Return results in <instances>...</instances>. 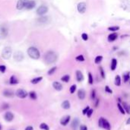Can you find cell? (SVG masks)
<instances>
[{
    "instance_id": "cell-1",
    "label": "cell",
    "mask_w": 130,
    "mask_h": 130,
    "mask_svg": "<svg viewBox=\"0 0 130 130\" xmlns=\"http://www.w3.org/2000/svg\"><path fill=\"white\" fill-rule=\"evenodd\" d=\"M44 61L47 64H53L58 59V55L54 51H48L44 55Z\"/></svg>"
},
{
    "instance_id": "cell-2",
    "label": "cell",
    "mask_w": 130,
    "mask_h": 130,
    "mask_svg": "<svg viewBox=\"0 0 130 130\" xmlns=\"http://www.w3.org/2000/svg\"><path fill=\"white\" fill-rule=\"evenodd\" d=\"M27 54L33 59H38L41 56V53L37 48L34 47H31L27 49Z\"/></svg>"
},
{
    "instance_id": "cell-3",
    "label": "cell",
    "mask_w": 130,
    "mask_h": 130,
    "mask_svg": "<svg viewBox=\"0 0 130 130\" xmlns=\"http://www.w3.org/2000/svg\"><path fill=\"white\" fill-rule=\"evenodd\" d=\"M12 48L10 47H5L2 49V58H4L5 59H8L11 56H12Z\"/></svg>"
},
{
    "instance_id": "cell-4",
    "label": "cell",
    "mask_w": 130,
    "mask_h": 130,
    "mask_svg": "<svg viewBox=\"0 0 130 130\" xmlns=\"http://www.w3.org/2000/svg\"><path fill=\"white\" fill-rule=\"evenodd\" d=\"M48 10H49V8L47 6H46V5H41V6L37 9V14L38 15L42 16L46 13H47Z\"/></svg>"
},
{
    "instance_id": "cell-5",
    "label": "cell",
    "mask_w": 130,
    "mask_h": 130,
    "mask_svg": "<svg viewBox=\"0 0 130 130\" xmlns=\"http://www.w3.org/2000/svg\"><path fill=\"white\" fill-rule=\"evenodd\" d=\"M77 8L79 13L81 14H84V12H86V9H87V5L86 3L84 2H79L77 5Z\"/></svg>"
},
{
    "instance_id": "cell-6",
    "label": "cell",
    "mask_w": 130,
    "mask_h": 130,
    "mask_svg": "<svg viewBox=\"0 0 130 130\" xmlns=\"http://www.w3.org/2000/svg\"><path fill=\"white\" fill-rule=\"evenodd\" d=\"M13 57L16 62H21L24 59V54L21 51H16L13 55Z\"/></svg>"
},
{
    "instance_id": "cell-7",
    "label": "cell",
    "mask_w": 130,
    "mask_h": 130,
    "mask_svg": "<svg viewBox=\"0 0 130 130\" xmlns=\"http://www.w3.org/2000/svg\"><path fill=\"white\" fill-rule=\"evenodd\" d=\"M15 94H16L17 97H18L19 98H21V99L27 98V96L28 95L27 92L25 91V90H24V89H18V90H17Z\"/></svg>"
},
{
    "instance_id": "cell-8",
    "label": "cell",
    "mask_w": 130,
    "mask_h": 130,
    "mask_svg": "<svg viewBox=\"0 0 130 130\" xmlns=\"http://www.w3.org/2000/svg\"><path fill=\"white\" fill-rule=\"evenodd\" d=\"M36 6V2L33 1V0H28L25 5V8L27 10H31L33 8H35Z\"/></svg>"
},
{
    "instance_id": "cell-9",
    "label": "cell",
    "mask_w": 130,
    "mask_h": 130,
    "mask_svg": "<svg viewBox=\"0 0 130 130\" xmlns=\"http://www.w3.org/2000/svg\"><path fill=\"white\" fill-rule=\"evenodd\" d=\"M28 0H18V2H17L16 8L18 10H22L23 8H25V5Z\"/></svg>"
},
{
    "instance_id": "cell-10",
    "label": "cell",
    "mask_w": 130,
    "mask_h": 130,
    "mask_svg": "<svg viewBox=\"0 0 130 130\" xmlns=\"http://www.w3.org/2000/svg\"><path fill=\"white\" fill-rule=\"evenodd\" d=\"M4 118H5V121H7V122H11V121H12L13 120V119H14V115L12 112H6L5 113V114L4 116Z\"/></svg>"
},
{
    "instance_id": "cell-11",
    "label": "cell",
    "mask_w": 130,
    "mask_h": 130,
    "mask_svg": "<svg viewBox=\"0 0 130 130\" xmlns=\"http://www.w3.org/2000/svg\"><path fill=\"white\" fill-rule=\"evenodd\" d=\"M70 116H63V118L61 119V120H60V123H61V125L62 126H66L68 123L70 121Z\"/></svg>"
},
{
    "instance_id": "cell-12",
    "label": "cell",
    "mask_w": 130,
    "mask_h": 130,
    "mask_svg": "<svg viewBox=\"0 0 130 130\" xmlns=\"http://www.w3.org/2000/svg\"><path fill=\"white\" fill-rule=\"evenodd\" d=\"M71 126H72V128L73 130H76L78 129V127L79 126V120H78V118H75L74 119V120L72 121Z\"/></svg>"
},
{
    "instance_id": "cell-13",
    "label": "cell",
    "mask_w": 130,
    "mask_h": 130,
    "mask_svg": "<svg viewBox=\"0 0 130 130\" xmlns=\"http://www.w3.org/2000/svg\"><path fill=\"white\" fill-rule=\"evenodd\" d=\"M102 127L105 129L106 130H110V124L107 121L106 119L103 118V123H102Z\"/></svg>"
},
{
    "instance_id": "cell-14",
    "label": "cell",
    "mask_w": 130,
    "mask_h": 130,
    "mask_svg": "<svg viewBox=\"0 0 130 130\" xmlns=\"http://www.w3.org/2000/svg\"><path fill=\"white\" fill-rule=\"evenodd\" d=\"M76 79L78 82H81L84 80V75L81 71H76Z\"/></svg>"
},
{
    "instance_id": "cell-15",
    "label": "cell",
    "mask_w": 130,
    "mask_h": 130,
    "mask_svg": "<svg viewBox=\"0 0 130 130\" xmlns=\"http://www.w3.org/2000/svg\"><path fill=\"white\" fill-rule=\"evenodd\" d=\"M118 38V34L116 33H112L111 34H110L108 36V41L109 42H114V41H116V40Z\"/></svg>"
},
{
    "instance_id": "cell-16",
    "label": "cell",
    "mask_w": 130,
    "mask_h": 130,
    "mask_svg": "<svg viewBox=\"0 0 130 130\" xmlns=\"http://www.w3.org/2000/svg\"><path fill=\"white\" fill-rule=\"evenodd\" d=\"M37 21V22H39V23L44 24H47L49 20L48 17H41V18H39Z\"/></svg>"
},
{
    "instance_id": "cell-17",
    "label": "cell",
    "mask_w": 130,
    "mask_h": 130,
    "mask_svg": "<svg viewBox=\"0 0 130 130\" xmlns=\"http://www.w3.org/2000/svg\"><path fill=\"white\" fill-rule=\"evenodd\" d=\"M53 87L56 90V91H62V89H63V85H62V84H60L58 81H54L53 83Z\"/></svg>"
},
{
    "instance_id": "cell-18",
    "label": "cell",
    "mask_w": 130,
    "mask_h": 130,
    "mask_svg": "<svg viewBox=\"0 0 130 130\" xmlns=\"http://www.w3.org/2000/svg\"><path fill=\"white\" fill-rule=\"evenodd\" d=\"M85 91H84V89H80L78 91V97L80 100H84V98H85Z\"/></svg>"
},
{
    "instance_id": "cell-19",
    "label": "cell",
    "mask_w": 130,
    "mask_h": 130,
    "mask_svg": "<svg viewBox=\"0 0 130 130\" xmlns=\"http://www.w3.org/2000/svg\"><path fill=\"white\" fill-rule=\"evenodd\" d=\"M3 95L5 97H7V98H12L14 96V93L13 91H11V90H5L3 92Z\"/></svg>"
},
{
    "instance_id": "cell-20",
    "label": "cell",
    "mask_w": 130,
    "mask_h": 130,
    "mask_svg": "<svg viewBox=\"0 0 130 130\" xmlns=\"http://www.w3.org/2000/svg\"><path fill=\"white\" fill-rule=\"evenodd\" d=\"M62 107L65 110H68L70 108V103L69 100H65L62 103Z\"/></svg>"
},
{
    "instance_id": "cell-21",
    "label": "cell",
    "mask_w": 130,
    "mask_h": 130,
    "mask_svg": "<svg viewBox=\"0 0 130 130\" xmlns=\"http://www.w3.org/2000/svg\"><path fill=\"white\" fill-rule=\"evenodd\" d=\"M116 65H117V61L116 59H112V61H111V70L112 71H114L116 69Z\"/></svg>"
},
{
    "instance_id": "cell-22",
    "label": "cell",
    "mask_w": 130,
    "mask_h": 130,
    "mask_svg": "<svg viewBox=\"0 0 130 130\" xmlns=\"http://www.w3.org/2000/svg\"><path fill=\"white\" fill-rule=\"evenodd\" d=\"M9 83L11 84H16L18 83V79H17V78L15 75H12V76H11V78H10Z\"/></svg>"
},
{
    "instance_id": "cell-23",
    "label": "cell",
    "mask_w": 130,
    "mask_h": 130,
    "mask_svg": "<svg viewBox=\"0 0 130 130\" xmlns=\"http://www.w3.org/2000/svg\"><path fill=\"white\" fill-rule=\"evenodd\" d=\"M42 79H43L42 77H37V78H33L32 80L31 81V82L32 84H36L39 83L40 81H41Z\"/></svg>"
},
{
    "instance_id": "cell-24",
    "label": "cell",
    "mask_w": 130,
    "mask_h": 130,
    "mask_svg": "<svg viewBox=\"0 0 130 130\" xmlns=\"http://www.w3.org/2000/svg\"><path fill=\"white\" fill-rule=\"evenodd\" d=\"M1 33L3 36V37H5L8 34V29L5 27H2L1 28Z\"/></svg>"
},
{
    "instance_id": "cell-25",
    "label": "cell",
    "mask_w": 130,
    "mask_h": 130,
    "mask_svg": "<svg viewBox=\"0 0 130 130\" xmlns=\"http://www.w3.org/2000/svg\"><path fill=\"white\" fill-rule=\"evenodd\" d=\"M129 72H126V73H124L123 74V81L126 83L127 81H129Z\"/></svg>"
},
{
    "instance_id": "cell-26",
    "label": "cell",
    "mask_w": 130,
    "mask_h": 130,
    "mask_svg": "<svg viewBox=\"0 0 130 130\" xmlns=\"http://www.w3.org/2000/svg\"><path fill=\"white\" fill-rule=\"evenodd\" d=\"M115 84L116 86H120L121 84V78L120 75H116L115 78Z\"/></svg>"
},
{
    "instance_id": "cell-27",
    "label": "cell",
    "mask_w": 130,
    "mask_h": 130,
    "mask_svg": "<svg viewBox=\"0 0 130 130\" xmlns=\"http://www.w3.org/2000/svg\"><path fill=\"white\" fill-rule=\"evenodd\" d=\"M61 80L63 81V82L67 83V82H69V80H70V76L69 75H64V76H63L61 78Z\"/></svg>"
},
{
    "instance_id": "cell-28",
    "label": "cell",
    "mask_w": 130,
    "mask_h": 130,
    "mask_svg": "<svg viewBox=\"0 0 130 130\" xmlns=\"http://www.w3.org/2000/svg\"><path fill=\"white\" fill-rule=\"evenodd\" d=\"M29 96H30V98H31V99H32V100H37V94H36V92L35 91H31L30 93H29Z\"/></svg>"
},
{
    "instance_id": "cell-29",
    "label": "cell",
    "mask_w": 130,
    "mask_h": 130,
    "mask_svg": "<svg viewBox=\"0 0 130 130\" xmlns=\"http://www.w3.org/2000/svg\"><path fill=\"white\" fill-rule=\"evenodd\" d=\"M103 59V56H98L97 57L95 58V60H94V63L96 64H99L101 63V61Z\"/></svg>"
},
{
    "instance_id": "cell-30",
    "label": "cell",
    "mask_w": 130,
    "mask_h": 130,
    "mask_svg": "<svg viewBox=\"0 0 130 130\" xmlns=\"http://www.w3.org/2000/svg\"><path fill=\"white\" fill-rule=\"evenodd\" d=\"M122 106H122L123 109L126 110L125 112H126V114H129V105H128L126 102H124V103L122 104Z\"/></svg>"
},
{
    "instance_id": "cell-31",
    "label": "cell",
    "mask_w": 130,
    "mask_h": 130,
    "mask_svg": "<svg viewBox=\"0 0 130 130\" xmlns=\"http://www.w3.org/2000/svg\"><path fill=\"white\" fill-rule=\"evenodd\" d=\"M108 30L110 31H116L118 30H120V27L118 26H113V27H108Z\"/></svg>"
},
{
    "instance_id": "cell-32",
    "label": "cell",
    "mask_w": 130,
    "mask_h": 130,
    "mask_svg": "<svg viewBox=\"0 0 130 130\" xmlns=\"http://www.w3.org/2000/svg\"><path fill=\"white\" fill-rule=\"evenodd\" d=\"M40 128H41V129H43V130H49V126L47 125L46 123H41V126H40Z\"/></svg>"
},
{
    "instance_id": "cell-33",
    "label": "cell",
    "mask_w": 130,
    "mask_h": 130,
    "mask_svg": "<svg viewBox=\"0 0 130 130\" xmlns=\"http://www.w3.org/2000/svg\"><path fill=\"white\" fill-rule=\"evenodd\" d=\"M88 82L90 84H92L93 82H94V79H93V76L91 75V72H89L88 73Z\"/></svg>"
},
{
    "instance_id": "cell-34",
    "label": "cell",
    "mask_w": 130,
    "mask_h": 130,
    "mask_svg": "<svg viewBox=\"0 0 130 130\" xmlns=\"http://www.w3.org/2000/svg\"><path fill=\"white\" fill-rule=\"evenodd\" d=\"M56 69H57V68L56 67H53V68H51L49 71H48V75H53V73L56 71Z\"/></svg>"
},
{
    "instance_id": "cell-35",
    "label": "cell",
    "mask_w": 130,
    "mask_h": 130,
    "mask_svg": "<svg viewBox=\"0 0 130 130\" xmlns=\"http://www.w3.org/2000/svg\"><path fill=\"white\" fill-rule=\"evenodd\" d=\"M117 106H118V108H119V110H120V113L122 114H125V110L123 109V107H122V106L120 104H117Z\"/></svg>"
},
{
    "instance_id": "cell-36",
    "label": "cell",
    "mask_w": 130,
    "mask_h": 130,
    "mask_svg": "<svg viewBox=\"0 0 130 130\" xmlns=\"http://www.w3.org/2000/svg\"><path fill=\"white\" fill-rule=\"evenodd\" d=\"M75 59H76V60L78 61V62H84V57L83 56V55H79V56H78Z\"/></svg>"
},
{
    "instance_id": "cell-37",
    "label": "cell",
    "mask_w": 130,
    "mask_h": 130,
    "mask_svg": "<svg viewBox=\"0 0 130 130\" xmlns=\"http://www.w3.org/2000/svg\"><path fill=\"white\" fill-rule=\"evenodd\" d=\"M76 88H77V86L75 85V84H73V85H72L71 88H70V93H71V94L75 93Z\"/></svg>"
},
{
    "instance_id": "cell-38",
    "label": "cell",
    "mask_w": 130,
    "mask_h": 130,
    "mask_svg": "<svg viewBox=\"0 0 130 130\" xmlns=\"http://www.w3.org/2000/svg\"><path fill=\"white\" fill-rule=\"evenodd\" d=\"M81 38H82L83 41H88V35L87 34V33H82V34H81Z\"/></svg>"
},
{
    "instance_id": "cell-39",
    "label": "cell",
    "mask_w": 130,
    "mask_h": 130,
    "mask_svg": "<svg viewBox=\"0 0 130 130\" xmlns=\"http://www.w3.org/2000/svg\"><path fill=\"white\" fill-rule=\"evenodd\" d=\"M100 75L101 77H102L103 78H105V74H104V71L103 69V68L102 67H100Z\"/></svg>"
},
{
    "instance_id": "cell-40",
    "label": "cell",
    "mask_w": 130,
    "mask_h": 130,
    "mask_svg": "<svg viewBox=\"0 0 130 130\" xmlns=\"http://www.w3.org/2000/svg\"><path fill=\"white\" fill-rule=\"evenodd\" d=\"M5 70H6V66L4 65H0V72H1L2 73H4L5 72Z\"/></svg>"
},
{
    "instance_id": "cell-41",
    "label": "cell",
    "mask_w": 130,
    "mask_h": 130,
    "mask_svg": "<svg viewBox=\"0 0 130 130\" xmlns=\"http://www.w3.org/2000/svg\"><path fill=\"white\" fill-rule=\"evenodd\" d=\"M93 112H94V110H93L92 109H89L88 111L87 112V114H86L87 116H88V117H91V115H92V114H93Z\"/></svg>"
},
{
    "instance_id": "cell-42",
    "label": "cell",
    "mask_w": 130,
    "mask_h": 130,
    "mask_svg": "<svg viewBox=\"0 0 130 130\" xmlns=\"http://www.w3.org/2000/svg\"><path fill=\"white\" fill-rule=\"evenodd\" d=\"M105 91L107 92V93H110V94H112V93H113V91L110 88L109 86H106V87H105Z\"/></svg>"
},
{
    "instance_id": "cell-43",
    "label": "cell",
    "mask_w": 130,
    "mask_h": 130,
    "mask_svg": "<svg viewBox=\"0 0 130 130\" xmlns=\"http://www.w3.org/2000/svg\"><path fill=\"white\" fill-rule=\"evenodd\" d=\"M95 97H96V91H95V90H92V91H91V99L94 100Z\"/></svg>"
},
{
    "instance_id": "cell-44",
    "label": "cell",
    "mask_w": 130,
    "mask_h": 130,
    "mask_svg": "<svg viewBox=\"0 0 130 130\" xmlns=\"http://www.w3.org/2000/svg\"><path fill=\"white\" fill-rule=\"evenodd\" d=\"M102 123H103V117H100L98 121V126L99 127H102Z\"/></svg>"
},
{
    "instance_id": "cell-45",
    "label": "cell",
    "mask_w": 130,
    "mask_h": 130,
    "mask_svg": "<svg viewBox=\"0 0 130 130\" xmlns=\"http://www.w3.org/2000/svg\"><path fill=\"white\" fill-rule=\"evenodd\" d=\"M89 109H90V107H89L88 106H86L85 108H84V109L83 110V112H82V113H83V114H84V115H86L87 112L88 111V110H89Z\"/></svg>"
},
{
    "instance_id": "cell-46",
    "label": "cell",
    "mask_w": 130,
    "mask_h": 130,
    "mask_svg": "<svg viewBox=\"0 0 130 130\" xmlns=\"http://www.w3.org/2000/svg\"><path fill=\"white\" fill-rule=\"evenodd\" d=\"M8 107H9V105L8 104H3L2 108V110H5V109H8Z\"/></svg>"
},
{
    "instance_id": "cell-47",
    "label": "cell",
    "mask_w": 130,
    "mask_h": 130,
    "mask_svg": "<svg viewBox=\"0 0 130 130\" xmlns=\"http://www.w3.org/2000/svg\"><path fill=\"white\" fill-rule=\"evenodd\" d=\"M80 130H88V128L86 127V126L81 125V126H80Z\"/></svg>"
},
{
    "instance_id": "cell-48",
    "label": "cell",
    "mask_w": 130,
    "mask_h": 130,
    "mask_svg": "<svg viewBox=\"0 0 130 130\" xmlns=\"http://www.w3.org/2000/svg\"><path fill=\"white\" fill-rule=\"evenodd\" d=\"M25 130H33V128L32 126H27V127H26Z\"/></svg>"
},
{
    "instance_id": "cell-49",
    "label": "cell",
    "mask_w": 130,
    "mask_h": 130,
    "mask_svg": "<svg viewBox=\"0 0 130 130\" xmlns=\"http://www.w3.org/2000/svg\"><path fill=\"white\" fill-rule=\"evenodd\" d=\"M98 102H99V100H98V99H97V100H96V104H95V106H98Z\"/></svg>"
},
{
    "instance_id": "cell-50",
    "label": "cell",
    "mask_w": 130,
    "mask_h": 130,
    "mask_svg": "<svg viewBox=\"0 0 130 130\" xmlns=\"http://www.w3.org/2000/svg\"><path fill=\"white\" fill-rule=\"evenodd\" d=\"M129 122H130V118H129V119H128V121H127V122H126L127 125H129Z\"/></svg>"
},
{
    "instance_id": "cell-51",
    "label": "cell",
    "mask_w": 130,
    "mask_h": 130,
    "mask_svg": "<svg viewBox=\"0 0 130 130\" xmlns=\"http://www.w3.org/2000/svg\"><path fill=\"white\" fill-rule=\"evenodd\" d=\"M2 129V126H1V125H0V130Z\"/></svg>"
},
{
    "instance_id": "cell-52",
    "label": "cell",
    "mask_w": 130,
    "mask_h": 130,
    "mask_svg": "<svg viewBox=\"0 0 130 130\" xmlns=\"http://www.w3.org/2000/svg\"><path fill=\"white\" fill-rule=\"evenodd\" d=\"M10 130H14V129H10Z\"/></svg>"
}]
</instances>
